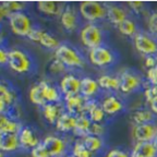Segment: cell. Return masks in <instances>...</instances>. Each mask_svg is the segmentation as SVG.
I'll list each match as a JSON object with an SVG mask.
<instances>
[{
    "instance_id": "obj_44",
    "label": "cell",
    "mask_w": 157,
    "mask_h": 157,
    "mask_svg": "<svg viewBox=\"0 0 157 157\" xmlns=\"http://www.w3.org/2000/svg\"><path fill=\"white\" fill-rule=\"evenodd\" d=\"M105 157H131L130 154L123 150L119 148H111L105 154Z\"/></svg>"
},
{
    "instance_id": "obj_32",
    "label": "cell",
    "mask_w": 157,
    "mask_h": 157,
    "mask_svg": "<svg viewBox=\"0 0 157 157\" xmlns=\"http://www.w3.org/2000/svg\"><path fill=\"white\" fill-rule=\"evenodd\" d=\"M29 97L31 103L36 106H39V107H43V106H45L47 104L42 91V86H40L39 83H36L31 86L29 92Z\"/></svg>"
},
{
    "instance_id": "obj_45",
    "label": "cell",
    "mask_w": 157,
    "mask_h": 157,
    "mask_svg": "<svg viewBox=\"0 0 157 157\" xmlns=\"http://www.w3.org/2000/svg\"><path fill=\"white\" fill-rule=\"evenodd\" d=\"M145 67L148 69H152L157 67V55H153V56H146L145 57Z\"/></svg>"
},
{
    "instance_id": "obj_40",
    "label": "cell",
    "mask_w": 157,
    "mask_h": 157,
    "mask_svg": "<svg viewBox=\"0 0 157 157\" xmlns=\"http://www.w3.org/2000/svg\"><path fill=\"white\" fill-rule=\"evenodd\" d=\"M44 33H45L44 29H42L40 27L34 26L32 29V31L29 32V34L27 35V38L31 39L32 42L39 43L40 42V39H42V36L44 35Z\"/></svg>"
},
{
    "instance_id": "obj_3",
    "label": "cell",
    "mask_w": 157,
    "mask_h": 157,
    "mask_svg": "<svg viewBox=\"0 0 157 157\" xmlns=\"http://www.w3.org/2000/svg\"><path fill=\"white\" fill-rule=\"evenodd\" d=\"M32 58L23 49L20 48H12L9 50V67L13 72L19 74H25L32 71L33 69Z\"/></svg>"
},
{
    "instance_id": "obj_48",
    "label": "cell",
    "mask_w": 157,
    "mask_h": 157,
    "mask_svg": "<svg viewBox=\"0 0 157 157\" xmlns=\"http://www.w3.org/2000/svg\"><path fill=\"white\" fill-rule=\"evenodd\" d=\"M61 157H75L74 155H72V153H67V154H64L63 156Z\"/></svg>"
},
{
    "instance_id": "obj_14",
    "label": "cell",
    "mask_w": 157,
    "mask_h": 157,
    "mask_svg": "<svg viewBox=\"0 0 157 157\" xmlns=\"http://www.w3.org/2000/svg\"><path fill=\"white\" fill-rule=\"evenodd\" d=\"M86 101L87 99L84 98L81 94L73 96H67V97H63L64 109H66V111L75 116V117L84 115V108H85Z\"/></svg>"
},
{
    "instance_id": "obj_6",
    "label": "cell",
    "mask_w": 157,
    "mask_h": 157,
    "mask_svg": "<svg viewBox=\"0 0 157 157\" xmlns=\"http://www.w3.org/2000/svg\"><path fill=\"white\" fill-rule=\"evenodd\" d=\"M8 21H9L10 29H11L12 33L17 35V36L27 37V35L29 34V32L34 27L31 17L24 11L15 12L11 14Z\"/></svg>"
},
{
    "instance_id": "obj_23",
    "label": "cell",
    "mask_w": 157,
    "mask_h": 157,
    "mask_svg": "<svg viewBox=\"0 0 157 157\" xmlns=\"http://www.w3.org/2000/svg\"><path fill=\"white\" fill-rule=\"evenodd\" d=\"M131 157H157V148L153 142L135 143Z\"/></svg>"
},
{
    "instance_id": "obj_41",
    "label": "cell",
    "mask_w": 157,
    "mask_h": 157,
    "mask_svg": "<svg viewBox=\"0 0 157 157\" xmlns=\"http://www.w3.org/2000/svg\"><path fill=\"white\" fill-rule=\"evenodd\" d=\"M106 133V127L104 123H93L90 131V135H95L98 137H103Z\"/></svg>"
},
{
    "instance_id": "obj_16",
    "label": "cell",
    "mask_w": 157,
    "mask_h": 157,
    "mask_svg": "<svg viewBox=\"0 0 157 157\" xmlns=\"http://www.w3.org/2000/svg\"><path fill=\"white\" fill-rule=\"evenodd\" d=\"M60 23L63 29L69 32H73L78 26V17L73 7L66 5L60 15Z\"/></svg>"
},
{
    "instance_id": "obj_20",
    "label": "cell",
    "mask_w": 157,
    "mask_h": 157,
    "mask_svg": "<svg viewBox=\"0 0 157 157\" xmlns=\"http://www.w3.org/2000/svg\"><path fill=\"white\" fill-rule=\"evenodd\" d=\"M66 111L64 107H62L61 104H52L47 103L42 107V113L44 116L45 120L50 124H56L59 117Z\"/></svg>"
},
{
    "instance_id": "obj_35",
    "label": "cell",
    "mask_w": 157,
    "mask_h": 157,
    "mask_svg": "<svg viewBox=\"0 0 157 157\" xmlns=\"http://www.w3.org/2000/svg\"><path fill=\"white\" fill-rule=\"evenodd\" d=\"M72 155L75 157H93L94 154H92L83 144L82 140L78 139L72 145Z\"/></svg>"
},
{
    "instance_id": "obj_38",
    "label": "cell",
    "mask_w": 157,
    "mask_h": 157,
    "mask_svg": "<svg viewBox=\"0 0 157 157\" xmlns=\"http://www.w3.org/2000/svg\"><path fill=\"white\" fill-rule=\"evenodd\" d=\"M31 157H52V155L49 154L44 144L40 142L36 147L31 150Z\"/></svg>"
},
{
    "instance_id": "obj_22",
    "label": "cell",
    "mask_w": 157,
    "mask_h": 157,
    "mask_svg": "<svg viewBox=\"0 0 157 157\" xmlns=\"http://www.w3.org/2000/svg\"><path fill=\"white\" fill-rule=\"evenodd\" d=\"M36 8L43 14L56 17V15H61L64 6H61L59 2L52 0H40L36 2Z\"/></svg>"
},
{
    "instance_id": "obj_37",
    "label": "cell",
    "mask_w": 157,
    "mask_h": 157,
    "mask_svg": "<svg viewBox=\"0 0 157 157\" xmlns=\"http://www.w3.org/2000/svg\"><path fill=\"white\" fill-rule=\"evenodd\" d=\"M67 67L62 63L60 60H58L57 58H55L48 66V70L52 74H60L66 70Z\"/></svg>"
},
{
    "instance_id": "obj_15",
    "label": "cell",
    "mask_w": 157,
    "mask_h": 157,
    "mask_svg": "<svg viewBox=\"0 0 157 157\" xmlns=\"http://www.w3.org/2000/svg\"><path fill=\"white\" fill-rule=\"evenodd\" d=\"M84 115L87 116L93 123H103L106 118V113L101 103L96 99H87L84 108Z\"/></svg>"
},
{
    "instance_id": "obj_29",
    "label": "cell",
    "mask_w": 157,
    "mask_h": 157,
    "mask_svg": "<svg viewBox=\"0 0 157 157\" xmlns=\"http://www.w3.org/2000/svg\"><path fill=\"white\" fill-rule=\"evenodd\" d=\"M92 124H93V122L86 115L78 116L76 117V124L73 130V134L82 140L85 136L90 135Z\"/></svg>"
},
{
    "instance_id": "obj_34",
    "label": "cell",
    "mask_w": 157,
    "mask_h": 157,
    "mask_svg": "<svg viewBox=\"0 0 157 157\" xmlns=\"http://www.w3.org/2000/svg\"><path fill=\"white\" fill-rule=\"evenodd\" d=\"M39 44L42 45L44 48L52 49V50H56V49L58 48L60 45H61V43L57 39L56 36H54L52 34H50V33H48V32H46V31H45V33H44V35L42 36V39H40Z\"/></svg>"
},
{
    "instance_id": "obj_2",
    "label": "cell",
    "mask_w": 157,
    "mask_h": 157,
    "mask_svg": "<svg viewBox=\"0 0 157 157\" xmlns=\"http://www.w3.org/2000/svg\"><path fill=\"white\" fill-rule=\"evenodd\" d=\"M55 58L60 60L67 68H83L85 66V60L81 52L66 43L55 50Z\"/></svg>"
},
{
    "instance_id": "obj_49",
    "label": "cell",
    "mask_w": 157,
    "mask_h": 157,
    "mask_svg": "<svg viewBox=\"0 0 157 157\" xmlns=\"http://www.w3.org/2000/svg\"><path fill=\"white\" fill-rule=\"evenodd\" d=\"M153 143H154L155 147H156V148H157V134H156V136H155L154 140H153Z\"/></svg>"
},
{
    "instance_id": "obj_27",
    "label": "cell",
    "mask_w": 157,
    "mask_h": 157,
    "mask_svg": "<svg viewBox=\"0 0 157 157\" xmlns=\"http://www.w3.org/2000/svg\"><path fill=\"white\" fill-rule=\"evenodd\" d=\"M98 85L101 90L106 92H117L120 88L119 76L111 75V74H101L97 78Z\"/></svg>"
},
{
    "instance_id": "obj_5",
    "label": "cell",
    "mask_w": 157,
    "mask_h": 157,
    "mask_svg": "<svg viewBox=\"0 0 157 157\" xmlns=\"http://www.w3.org/2000/svg\"><path fill=\"white\" fill-rule=\"evenodd\" d=\"M88 60L93 66L98 68H107L116 63L117 57L113 49L106 45L88 50Z\"/></svg>"
},
{
    "instance_id": "obj_30",
    "label": "cell",
    "mask_w": 157,
    "mask_h": 157,
    "mask_svg": "<svg viewBox=\"0 0 157 157\" xmlns=\"http://www.w3.org/2000/svg\"><path fill=\"white\" fill-rule=\"evenodd\" d=\"M154 119L155 115L153 113V111L146 108H140L131 113V120L133 122V125L152 123L154 122Z\"/></svg>"
},
{
    "instance_id": "obj_28",
    "label": "cell",
    "mask_w": 157,
    "mask_h": 157,
    "mask_svg": "<svg viewBox=\"0 0 157 157\" xmlns=\"http://www.w3.org/2000/svg\"><path fill=\"white\" fill-rule=\"evenodd\" d=\"M21 147L19 134H1L0 135V148L5 153H12Z\"/></svg>"
},
{
    "instance_id": "obj_11",
    "label": "cell",
    "mask_w": 157,
    "mask_h": 157,
    "mask_svg": "<svg viewBox=\"0 0 157 157\" xmlns=\"http://www.w3.org/2000/svg\"><path fill=\"white\" fill-rule=\"evenodd\" d=\"M42 143L52 157H61L67 154V142L62 137L57 135H47Z\"/></svg>"
},
{
    "instance_id": "obj_17",
    "label": "cell",
    "mask_w": 157,
    "mask_h": 157,
    "mask_svg": "<svg viewBox=\"0 0 157 157\" xmlns=\"http://www.w3.org/2000/svg\"><path fill=\"white\" fill-rule=\"evenodd\" d=\"M106 9H107V17L106 19L109 21L115 26H119L121 23L127 20L128 12L127 10L122 7V6L118 5V3H107L106 5Z\"/></svg>"
},
{
    "instance_id": "obj_7",
    "label": "cell",
    "mask_w": 157,
    "mask_h": 157,
    "mask_svg": "<svg viewBox=\"0 0 157 157\" xmlns=\"http://www.w3.org/2000/svg\"><path fill=\"white\" fill-rule=\"evenodd\" d=\"M120 88L119 91L123 95H129L136 92L142 86V76L133 70H123L119 75Z\"/></svg>"
},
{
    "instance_id": "obj_26",
    "label": "cell",
    "mask_w": 157,
    "mask_h": 157,
    "mask_svg": "<svg viewBox=\"0 0 157 157\" xmlns=\"http://www.w3.org/2000/svg\"><path fill=\"white\" fill-rule=\"evenodd\" d=\"M26 8V3L23 1H2L0 5V17L2 19H9L10 15L15 12H21Z\"/></svg>"
},
{
    "instance_id": "obj_43",
    "label": "cell",
    "mask_w": 157,
    "mask_h": 157,
    "mask_svg": "<svg viewBox=\"0 0 157 157\" xmlns=\"http://www.w3.org/2000/svg\"><path fill=\"white\" fill-rule=\"evenodd\" d=\"M146 80L151 85H157V67L146 71Z\"/></svg>"
},
{
    "instance_id": "obj_24",
    "label": "cell",
    "mask_w": 157,
    "mask_h": 157,
    "mask_svg": "<svg viewBox=\"0 0 157 157\" xmlns=\"http://www.w3.org/2000/svg\"><path fill=\"white\" fill-rule=\"evenodd\" d=\"M76 124V117L73 115H71L68 111H64L59 119L56 122V129L59 131V132L62 133H69L72 132L73 133L74 128H75Z\"/></svg>"
},
{
    "instance_id": "obj_12",
    "label": "cell",
    "mask_w": 157,
    "mask_h": 157,
    "mask_svg": "<svg viewBox=\"0 0 157 157\" xmlns=\"http://www.w3.org/2000/svg\"><path fill=\"white\" fill-rule=\"evenodd\" d=\"M17 93L14 88H12L9 84H0V111L1 113H6L8 109L17 105Z\"/></svg>"
},
{
    "instance_id": "obj_36",
    "label": "cell",
    "mask_w": 157,
    "mask_h": 157,
    "mask_svg": "<svg viewBox=\"0 0 157 157\" xmlns=\"http://www.w3.org/2000/svg\"><path fill=\"white\" fill-rule=\"evenodd\" d=\"M147 29L153 37H157V11H153L147 17Z\"/></svg>"
},
{
    "instance_id": "obj_9",
    "label": "cell",
    "mask_w": 157,
    "mask_h": 157,
    "mask_svg": "<svg viewBox=\"0 0 157 157\" xmlns=\"http://www.w3.org/2000/svg\"><path fill=\"white\" fill-rule=\"evenodd\" d=\"M157 134V124L154 122L136 124L132 128V137L135 143L153 142Z\"/></svg>"
},
{
    "instance_id": "obj_8",
    "label": "cell",
    "mask_w": 157,
    "mask_h": 157,
    "mask_svg": "<svg viewBox=\"0 0 157 157\" xmlns=\"http://www.w3.org/2000/svg\"><path fill=\"white\" fill-rule=\"evenodd\" d=\"M133 43L135 49L145 57L157 55V40L150 33L139 31V33L133 37Z\"/></svg>"
},
{
    "instance_id": "obj_47",
    "label": "cell",
    "mask_w": 157,
    "mask_h": 157,
    "mask_svg": "<svg viewBox=\"0 0 157 157\" xmlns=\"http://www.w3.org/2000/svg\"><path fill=\"white\" fill-rule=\"evenodd\" d=\"M148 105H150V109L153 111V113L157 116V97L155 98L154 101H151V103L148 104Z\"/></svg>"
},
{
    "instance_id": "obj_18",
    "label": "cell",
    "mask_w": 157,
    "mask_h": 157,
    "mask_svg": "<svg viewBox=\"0 0 157 157\" xmlns=\"http://www.w3.org/2000/svg\"><path fill=\"white\" fill-rule=\"evenodd\" d=\"M101 87L98 85L97 80L92 76H83L81 78V90L80 94L86 99H94L96 95H98Z\"/></svg>"
},
{
    "instance_id": "obj_10",
    "label": "cell",
    "mask_w": 157,
    "mask_h": 157,
    "mask_svg": "<svg viewBox=\"0 0 157 157\" xmlns=\"http://www.w3.org/2000/svg\"><path fill=\"white\" fill-rule=\"evenodd\" d=\"M59 88L63 97L78 95L80 94V90H81V78L73 73L64 74L60 80Z\"/></svg>"
},
{
    "instance_id": "obj_39",
    "label": "cell",
    "mask_w": 157,
    "mask_h": 157,
    "mask_svg": "<svg viewBox=\"0 0 157 157\" xmlns=\"http://www.w3.org/2000/svg\"><path fill=\"white\" fill-rule=\"evenodd\" d=\"M144 98L147 104H150L157 97V85H148L144 90Z\"/></svg>"
},
{
    "instance_id": "obj_33",
    "label": "cell",
    "mask_w": 157,
    "mask_h": 157,
    "mask_svg": "<svg viewBox=\"0 0 157 157\" xmlns=\"http://www.w3.org/2000/svg\"><path fill=\"white\" fill-rule=\"evenodd\" d=\"M117 29L120 32V34H122L123 36L127 37H134L139 33L136 22L133 19H131V17H128L127 20H124Z\"/></svg>"
},
{
    "instance_id": "obj_31",
    "label": "cell",
    "mask_w": 157,
    "mask_h": 157,
    "mask_svg": "<svg viewBox=\"0 0 157 157\" xmlns=\"http://www.w3.org/2000/svg\"><path fill=\"white\" fill-rule=\"evenodd\" d=\"M82 142L92 154H96V153L101 152L104 147L103 137H98L95 136V135H87L84 139H82Z\"/></svg>"
},
{
    "instance_id": "obj_46",
    "label": "cell",
    "mask_w": 157,
    "mask_h": 157,
    "mask_svg": "<svg viewBox=\"0 0 157 157\" xmlns=\"http://www.w3.org/2000/svg\"><path fill=\"white\" fill-rule=\"evenodd\" d=\"M0 63L2 66H8L9 63V50L6 48L0 49Z\"/></svg>"
},
{
    "instance_id": "obj_1",
    "label": "cell",
    "mask_w": 157,
    "mask_h": 157,
    "mask_svg": "<svg viewBox=\"0 0 157 157\" xmlns=\"http://www.w3.org/2000/svg\"><path fill=\"white\" fill-rule=\"evenodd\" d=\"M80 40L82 45L90 49L103 46L105 42V33L96 23H86L80 29Z\"/></svg>"
},
{
    "instance_id": "obj_25",
    "label": "cell",
    "mask_w": 157,
    "mask_h": 157,
    "mask_svg": "<svg viewBox=\"0 0 157 157\" xmlns=\"http://www.w3.org/2000/svg\"><path fill=\"white\" fill-rule=\"evenodd\" d=\"M22 125L15 119L1 115L0 117V132L1 134H19L22 130Z\"/></svg>"
},
{
    "instance_id": "obj_4",
    "label": "cell",
    "mask_w": 157,
    "mask_h": 157,
    "mask_svg": "<svg viewBox=\"0 0 157 157\" xmlns=\"http://www.w3.org/2000/svg\"><path fill=\"white\" fill-rule=\"evenodd\" d=\"M78 11L82 19L87 23H96L107 17L106 5L99 1H82L78 5Z\"/></svg>"
},
{
    "instance_id": "obj_42",
    "label": "cell",
    "mask_w": 157,
    "mask_h": 157,
    "mask_svg": "<svg viewBox=\"0 0 157 157\" xmlns=\"http://www.w3.org/2000/svg\"><path fill=\"white\" fill-rule=\"evenodd\" d=\"M127 5L136 14L144 11V8H145V3L143 1H128Z\"/></svg>"
},
{
    "instance_id": "obj_21",
    "label": "cell",
    "mask_w": 157,
    "mask_h": 157,
    "mask_svg": "<svg viewBox=\"0 0 157 157\" xmlns=\"http://www.w3.org/2000/svg\"><path fill=\"white\" fill-rule=\"evenodd\" d=\"M19 140L21 147L25 148V150H33L34 147H36L37 145L40 143L39 139L36 136V134L34 133V131L29 127H23L22 130L19 133Z\"/></svg>"
},
{
    "instance_id": "obj_19",
    "label": "cell",
    "mask_w": 157,
    "mask_h": 157,
    "mask_svg": "<svg viewBox=\"0 0 157 157\" xmlns=\"http://www.w3.org/2000/svg\"><path fill=\"white\" fill-rule=\"evenodd\" d=\"M39 84L42 86L43 94H44L45 101L47 103H52V104L61 103V101L63 99V97H62L63 95H62L60 88L57 87L54 84L45 81V80L39 82Z\"/></svg>"
},
{
    "instance_id": "obj_13",
    "label": "cell",
    "mask_w": 157,
    "mask_h": 157,
    "mask_svg": "<svg viewBox=\"0 0 157 157\" xmlns=\"http://www.w3.org/2000/svg\"><path fill=\"white\" fill-rule=\"evenodd\" d=\"M101 105L106 116H116L124 110V103L118 95L109 94L101 99Z\"/></svg>"
}]
</instances>
